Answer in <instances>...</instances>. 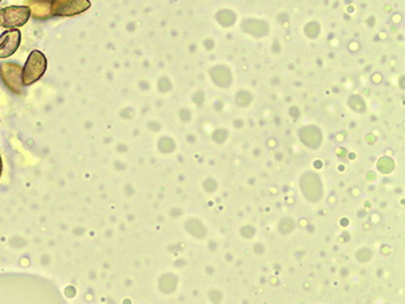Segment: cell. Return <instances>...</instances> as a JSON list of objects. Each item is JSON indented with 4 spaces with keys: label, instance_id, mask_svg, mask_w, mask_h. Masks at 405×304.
Instances as JSON below:
<instances>
[{
    "label": "cell",
    "instance_id": "obj_1",
    "mask_svg": "<svg viewBox=\"0 0 405 304\" xmlns=\"http://www.w3.org/2000/svg\"><path fill=\"white\" fill-rule=\"evenodd\" d=\"M48 67L46 55L39 50L30 51L26 60L25 66L22 67V84L30 86L39 81L44 76Z\"/></svg>",
    "mask_w": 405,
    "mask_h": 304
},
{
    "label": "cell",
    "instance_id": "obj_5",
    "mask_svg": "<svg viewBox=\"0 0 405 304\" xmlns=\"http://www.w3.org/2000/svg\"><path fill=\"white\" fill-rule=\"evenodd\" d=\"M22 41L20 30H8L0 35V60L14 55Z\"/></svg>",
    "mask_w": 405,
    "mask_h": 304
},
{
    "label": "cell",
    "instance_id": "obj_4",
    "mask_svg": "<svg viewBox=\"0 0 405 304\" xmlns=\"http://www.w3.org/2000/svg\"><path fill=\"white\" fill-rule=\"evenodd\" d=\"M0 79L4 86L16 95L22 93V67L15 62H6L0 65Z\"/></svg>",
    "mask_w": 405,
    "mask_h": 304
},
{
    "label": "cell",
    "instance_id": "obj_6",
    "mask_svg": "<svg viewBox=\"0 0 405 304\" xmlns=\"http://www.w3.org/2000/svg\"><path fill=\"white\" fill-rule=\"evenodd\" d=\"M30 8V16L37 20H48L51 16V0H30L27 6Z\"/></svg>",
    "mask_w": 405,
    "mask_h": 304
},
{
    "label": "cell",
    "instance_id": "obj_7",
    "mask_svg": "<svg viewBox=\"0 0 405 304\" xmlns=\"http://www.w3.org/2000/svg\"><path fill=\"white\" fill-rule=\"evenodd\" d=\"M1 174H3V161H1V156H0V178H1Z\"/></svg>",
    "mask_w": 405,
    "mask_h": 304
},
{
    "label": "cell",
    "instance_id": "obj_3",
    "mask_svg": "<svg viewBox=\"0 0 405 304\" xmlns=\"http://www.w3.org/2000/svg\"><path fill=\"white\" fill-rule=\"evenodd\" d=\"M91 6V0H51V16L72 17L86 12Z\"/></svg>",
    "mask_w": 405,
    "mask_h": 304
},
{
    "label": "cell",
    "instance_id": "obj_2",
    "mask_svg": "<svg viewBox=\"0 0 405 304\" xmlns=\"http://www.w3.org/2000/svg\"><path fill=\"white\" fill-rule=\"evenodd\" d=\"M30 17L28 6H11L0 9V27L8 30H19Z\"/></svg>",
    "mask_w": 405,
    "mask_h": 304
},
{
    "label": "cell",
    "instance_id": "obj_8",
    "mask_svg": "<svg viewBox=\"0 0 405 304\" xmlns=\"http://www.w3.org/2000/svg\"><path fill=\"white\" fill-rule=\"evenodd\" d=\"M0 3H1V0H0Z\"/></svg>",
    "mask_w": 405,
    "mask_h": 304
}]
</instances>
